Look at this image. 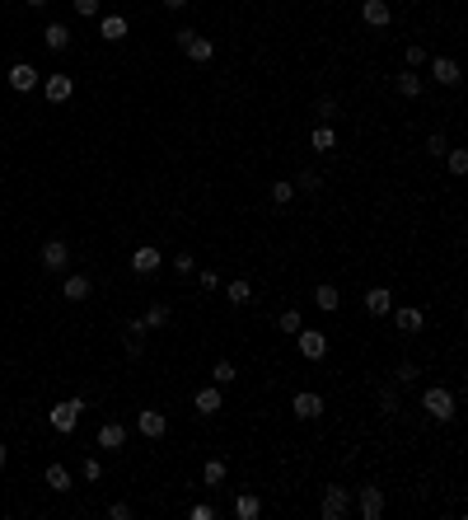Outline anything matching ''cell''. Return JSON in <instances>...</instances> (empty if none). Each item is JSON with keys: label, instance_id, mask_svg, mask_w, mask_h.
Wrapping results in <instances>:
<instances>
[{"label": "cell", "instance_id": "33", "mask_svg": "<svg viewBox=\"0 0 468 520\" xmlns=\"http://www.w3.org/2000/svg\"><path fill=\"white\" fill-rule=\"evenodd\" d=\"M122 351L132 356V361L145 351V333H141V328H127V342H122Z\"/></svg>", "mask_w": 468, "mask_h": 520}, {"label": "cell", "instance_id": "39", "mask_svg": "<svg viewBox=\"0 0 468 520\" xmlns=\"http://www.w3.org/2000/svg\"><path fill=\"white\" fill-rule=\"evenodd\" d=\"M136 511H132V502H112L108 506V520H132Z\"/></svg>", "mask_w": 468, "mask_h": 520}, {"label": "cell", "instance_id": "44", "mask_svg": "<svg viewBox=\"0 0 468 520\" xmlns=\"http://www.w3.org/2000/svg\"><path fill=\"white\" fill-rule=\"evenodd\" d=\"M403 61H408V66H426V52H422V47H408V52H403Z\"/></svg>", "mask_w": 468, "mask_h": 520}, {"label": "cell", "instance_id": "30", "mask_svg": "<svg viewBox=\"0 0 468 520\" xmlns=\"http://www.w3.org/2000/svg\"><path fill=\"white\" fill-rule=\"evenodd\" d=\"M295 193H300V188H295L290 179H277V183H272V202H277V206H290V202H295Z\"/></svg>", "mask_w": 468, "mask_h": 520}, {"label": "cell", "instance_id": "23", "mask_svg": "<svg viewBox=\"0 0 468 520\" xmlns=\"http://www.w3.org/2000/svg\"><path fill=\"white\" fill-rule=\"evenodd\" d=\"M183 52H188V57L197 61V66H206V61H216V43H211V38H201V33L192 38V43L183 47Z\"/></svg>", "mask_w": 468, "mask_h": 520}, {"label": "cell", "instance_id": "32", "mask_svg": "<svg viewBox=\"0 0 468 520\" xmlns=\"http://www.w3.org/2000/svg\"><path fill=\"white\" fill-rule=\"evenodd\" d=\"M234 380H239V371H234V361H216V371H211V385H234Z\"/></svg>", "mask_w": 468, "mask_h": 520}, {"label": "cell", "instance_id": "13", "mask_svg": "<svg viewBox=\"0 0 468 520\" xmlns=\"http://www.w3.org/2000/svg\"><path fill=\"white\" fill-rule=\"evenodd\" d=\"M192 408H197L201 418H216V413L225 408V398H220V385H206V389H197V394H192Z\"/></svg>", "mask_w": 468, "mask_h": 520}, {"label": "cell", "instance_id": "47", "mask_svg": "<svg viewBox=\"0 0 468 520\" xmlns=\"http://www.w3.org/2000/svg\"><path fill=\"white\" fill-rule=\"evenodd\" d=\"M5 460H10V445L0 441V469H5Z\"/></svg>", "mask_w": 468, "mask_h": 520}, {"label": "cell", "instance_id": "10", "mask_svg": "<svg viewBox=\"0 0 468 520\" xmlns=\"http://www.w3.org/2000/svg\"><path fill=\"white\" fill-rule=\"evenodd\" d=\"M5 80H10V90H19V94H28V90H38V85H43V75H38L28 61H14Z\"/></svg>", "mask_w": 468, "mask_h": 520}, {"label": "cell", "instance_id": "16", "mask_svg": "<svg viewBox=\"0 0 468 520\" xmlns=\"http://www.w3.org/2000/svg\"><path fill=\"white\" fill-rule=\"evenodd\" d=\"M127 445V427L122 422H103L99 427V450H122Z\"/></svg>", "mask_w": 468, "mask_h": 520}, {"label": "cell", "instance_id": "1", "mask_svg": "<svg viewBox=\"0 0 468 520\" xmlns=\"http://www.w3.org/2000/svg\"><path fill=\"white\" fill-rule=\"evenodd\" d=\"M422 408H426V413H431L435 422H454V413H459L454 394H450L445 385H431V389H426V394H422Z\"/></svg>", "mask_w": 468, "mask_h": 520}, {"label": "cell", "instance_id": "21", "mask_svg": "<svg viewBox=\"0 0 468 520\" xmlns=\"http://www.w3.org/2000/svg\"><path fill=\"white\" fill-rule=\"evenodd\" d=\"M127 28H132V23H127L122 14H103V19H99V33L108 38V43H122V38H127Z\"/></svg>", "mask_w": 468, "mask_h": 520}, {"label": "cell", "instance_id": "9", "mask_svg": "<svg viewBox=\"0 0 468 520\" xmlns=\"http://www.w3.org/2000/svg\"><path fill=\"white\" fill-rule=\"evenodd\" d=\"M136 431H141L145 441H159V436H164V431H169V418H164V413H159V408H145L141 418H136Z\"/></svg>", "mask_w": 468, "mask_h": 520}, {"label": "cell", "instance_id": "18", "mask_svg": "<svg viewBox=\"0 0 468 520\" xmlns=\"http://www.w3.org/2000/svg\"><path fill=\"white\" fill-rule=\"evenodd\" d=\"M389 314H393V324H398V333H417V328L426 324L417 305H398V309H389Z\"/></svg>", "mask_w": 468, "mask_h": 520}, {"label": "cell", "instance_id": "6", "mask_svg": "<svg viewBox=\"0 0 468 520\" xmlns=\"http://www.w3.org/2000/svg\"><path fill=\"white\" fill-rule=\"evenodd\" d=\"M290 413L300 422H314V418H324V394H314V389H304V394L290 398Z\"/></svg>", "mask_w": 468, "mask_h": 520}, {"label": "cell", "instance_id": "40", "mask_svg": "<svg viewBox=\"0 0 468 520\" xmlns=\"http://www.w3.org/2000/svg\"><path fill=\"white\" fill-rule=\"evenodd\" d=\"M174 272H179V277H188V272H197V258H192V253H179V258H174Z\"/></svg>", "mask_w": 468, "mask_h": 520}, {"label": "cell", "instance_id": "38", "mask_svg": "<svg viewBox=\"0 0 468 520\" xmlns=\"http://www.w3.org/2000/svg\"><path fill=\"white\" fill-rule=\"evenodd\" d=\"M314 113L324 117V122H333V117H337V99H319V103H314Z\"/></svg>", "mask_w": 468, "mask_h": 520}, {"label": "cell", "instance_id": "42", "mask_svg": "<svg viewBox=\"0 0 468 520\" xmlns=\"http://www.w3.org/2000/svg\"><path fill=\"white\" fill-rule=\"evenodd\" d=\"M426 150H431V155H435V159H440V155H445V150H450V141H445V136H440V132H435V136H431V141H426Z\"/></svg>", "mask_w": 468, "mask_h": 520}, {"label": "cell", "instance_id": "2", "mask_svg": "<svg viewBox=\"0 0 468 520\" xmlns=\"http://www.w3.org/2000/svg\"><path fill=\"white\" fill-rule=\"evenodd\" d=\"M80 413H85V398H66V403H56L52 413H47V422H52V431H75L80 427Z\"/></svg>", "mask_w": 468, "mask_h": 520}, {"label": "cell", "instance_id": "8", "mask_svg": "<svg viewBox=\"0 0 468 520\" xmlns=\"http://www.w3.org/2000/svg\"><path fill=\"white\" fill-rule=\"evenodd\" d=\"M356 511H361V516H366V520H379V516H384V487H361V492H356Z\"/></svg>", "mask_w": 468, "mask_h": 520}, {"label": "cell", "instance_id": "29", "mask_svg": "<svg viewBox=\"0 0 468 520\" xmlns=\"http://www.w3.org/2000/svg\"><path fill=\"white\" fill-rule=\"evenodd\" d=\"M277 328H281V333H286V338H295V333H300V328H304V314H300V309H281Z\"/></svg>", "mask_w": 468, "mask_h": 520}, {"label": "cell", "instance_id": "22", "mask_svg": "<svg viewBox=\"0 0 468 520\" xmlns=\"http://www.w3.org/2000/svg\"><path fill=\"white\" fill-rule=\"evenodd\" d=\"M225 478H230V464H225L220 455H216V460H206V464H201V483H206V487H220Z\"/></svg>", "mask_w": 468, "mask_h": 520}, {"label": "cell", "instance_id": "27", "mask_svg": "<svg viewBox=\"0 0 468 520\" xmlns=\"http://www.w3.org/2000/svg\"><path fill=\"white\" fill-rule=\"evenodd\" d=\"M398 94H403V99H422V75H417L413 66L398 75Z\"/></svg>", "mask_w": 468, "mask_h": 520}, {"label": "cell", "instance_id": "7", "mask_svg": "<svg viewBox=\"0 0 468 520\" xmlns=\"http://www.w3.org/2000/svg\"><path fill=\"white\" fill-rule=\"evenodd\" d=\"M43 94H47V103H66L70 94H75V80H70L66 70H56V75H43Z\"/></svg>", "mask_w": 468, "mask_h": 520}, {"label": "cell", "instance_id": "31", "mask_svg": "<svg viewBox=\"0 0 468 520\" xmlns=\"http://www.w3.org/2000/svg\"><path fill=\"white\" fill-rule=\"evenodd\" d=\"M141 324H145V328H164V324H169V305H164V300H155V305L145 309Z\"/></svg>", "mask_w": 468, "mask_h": 520}, {"label": "cell", "instance_id": "46", "mask_svg": "<svg viewBox=\"0 0 468 520\" xmlns=\"http://www.w3.org/2000/svg\"><path fill=\"white\" fill-rule=\"evenodd\" d=\"M159 5H164V10H183V5H188V0H159Z\"/></svg>", "mask_w": 468, "mask_h": 520}, {"label": "cell", "instance_id": "15", "mask_svg": "<svg viewBox=\"0 0 468 520\" xmlns=\"http://www.w3.org/2000/svg\"><path fill=\"white\" fill-rule=\"evenodd\" d=\"M361 19H366L370 28H389V19H393L389 0H366V5H361Z\"/></svg>", "mask_w": 468, "mask_h": 520}, {"label": "cell", "instance_id": "35", "mask_svg": "<svg viewBox=\"0 0 468 520\" xmlns=\"http://www.w3.org/2000/svg\"><path fill=\"white\" fill-rule=\"evenodd\" d=\"M417 375H422V371H417V361H398V366H393V385H413Z\"/></svg>", "mask_w": 468, "mask_h": 520}, {"label": "cell", "instance_id": "48", "mask_svg": "<svg viewBox=\"0 0 468 520\" xmlns=\"http://www.w3.org/2000/svg\"><path fill=\"white\" fill-rule=\"evenodd\" d=\"M43 5H47V0H28V10H43Z\"/></svg>", "mask_w": 468, "mask_h": 520}, {"label": "cell", "instance_id": "12", "mask_svg": "<svg viewBox=\"0 0 468 520\" xmlns=\"http://www.w3.org/2000/svg\"><path fill=\"white\" fill-rule=\"evenodd\" d=\"M431 80H435V85H445V90H454L459 80H464V70H459L454 57H435L431 61Z\"/></svg>", "mask_w": 468, "mask_h": 520}, {"label": "cell", "instance_id": "4", "mask_svg": "<svg viewBox=\"0 0 468 520\" xmlns=\"http://www.w3.org/2000/svg\"><path fill=\"white\" fill-rule=\"evenodd\" d=\"M295 342H300L304 361H324V356H328V333H319V328H300Z\"/></svg>", "mask_w": 468, "mask_h": 520}, {"label": "cell", "instance_id": "25", "mask_svg": "<svg viewBox=\"0 0 468 520\" xmlns=\"http://www.w3.org/2000/svg\"><path fill=\"white\" fill-rule=\"evenodd\" d=\"M234 516L239 520H257L262 516V502H257L253 492H239V497H234Z\"/></svg>", "mask_w": 468, "mask_h": 520}, {"label": "cell", "instance_id": "43", "mask_svg": "<svg viewBox=\"0 0 468 520\" xmlns=\"http://www.w3.org/2000/svg\"><path fill=\"white\" fill-rule=\"evenodd\" d=\"M379 408H384V413H398V394H393V389H379Z\"/></svg>", "mask_w": 468, "mask_h": 520}, {"label": "cell", "instance_id": "20", "mask_svg": "<svg viewBox=\"0 0 468 520\" xmlns=\"http://www.w3.org/2000/svg\"><path fill=\"white\" fill-rule=\"evenodd\" d=\"M309 146L319 150V155H328V150H337V132H333V122H319L309 132Z\"/></svg>", "mask_w": 468, "mask_h": 520}, {"label": "cell", "instance_id": "37", "mask_svg": "<svg viewBox=\"0 0 468 520\" xmlns=\"http://www.w3.org/2000/svg\"><path fill=\"white\" fill-rule=\"evenodd\" d=\"M197 286H201V291H216V286H220V272H216V267H201L197 272Z\"/></svg>", "mask_w": 468, "mask_h": 520}, {"label": "cell", "instance_id": "11", "mask_svg": "<svg viewBox=\"0 0 468 520\" xmlns=\"http://www.w3.org/2000/svg\"><path fill=\"white\" fill-rule=\"evenodd\" d=\"M66 262H70V244L66 239H47L43 244V267L47 272H66Z\"/></svg>", "mask_w": 468, "mask_h": 520}, {"label": "cell", "instance_id": "5", "mask_svg": "<svg viewBox=\"0 0 468 520\" xmlns=\"http://www.w3.org/2000/svg\"><path fill=\"white\" fill-rule=\"evenodd\" d=\"M159 267H164V253H159L155 244H141V249L132 253V272L136 277H155Z\"/></svg>", "mask_w": 468, "mask_h": 520}, {"label": "cell", "instance_id": "36", "mask_svg": "<svg viewBox=\"0 0 468 520\" xmlns=\"http://www.w3.org/2000/svg\"><path fill=\"white\" fill-rule=\"evenodd\" d=\"M80 478H85V483H99V478H103V464H99V460H94V455H90V460L80 464Z\"/></svg>", "mask_w": 468, "mask_h": 520}, {"label": "cell", "instance_id": "14", "mask_svg": "<svg viewBox=\"0 0 468 520\" xmlns=\"http://www.w3.org/2000/svg\"><path fill=\"white\" fill-rule=\"evenodd\" d=\"M90 291H94V282H90V277H80V272H70L66 282H61V300H70V305L90 300Z\"/></svg>", "mask_w": 468, "mask_h": 520}, {"label": "cell", "instance_id": "24", "mask_svg": "<svg viewBox=\"0 0 468 520\" xmlns=\"http://www.w3.org/2000/svg\"><path fill=\"white\" fill-rule=\"evenodd\" d=\"M225 300H230V305H248V300H253V282H248V277H234V282L225 286Z\"/></svg>", "mask_w": 468, "mask_h": 520}, {"label": "cell", "instance_id": "45", "mask_svg": "<svg viewBox=\"0 0 468 520\" xmlns=\"http://www.w3.org/2000/svg\"><path fill=\"white\" fill-rule=\"evenodd\" d=\"M211 516H216L211 502H197V506H192V520H211Z\"/></svg>", "mask_w": 468, "mask_h": 520}, {"label": "cell", "instance_id": "19", "mask_svg": "<svg viewBox=\"0 0 468 520\" xmlns=\"http://www.w3.org/2000/svg\"><path fill=\"white\" fill-rule=\"evenodd\" d=\"M43 47H47V52H66V47H70V28H66V23H47V28H43Z\"/></svg>", "mask_w": 468, "mask_h": 520}, {"label": "cell", "instance_id": "34", "mask_svg": "<svg viewBox=\"0 0 468 520\" xmlns=\"http://www.w3.org/2000/svg\"><path fill=\"white\" fill-rule=\"evenodd\" d=\"M445 159H450V174H468V150L464 146H450Z\"/></svg>", "mask_w": 468, "mask_h": 520}, {"label": "cell", "instance_id": "28", "mask_svg": "<svg viewBox=\"0 0 468 520\" xmlns=\"http://www.w3.org/2000/svg\"><path fill=\"white\" fill-rule=\"evenodd\" d=\"M47 487H52V492H66V487H70V469H66V464H47Z\"/></svg>", "mask_w": 468, "mask_h": 520}, {"label": "cell", "instance_id": "26", "mask_svg": "<svg viewBox=\"0 0 468 520\" xmlns=\"http://www.w3.org/2000/svg\"><path fill=\"white\" fill-rule=\"evenodd\" d=\"M314 305H319V309H328V314H333V309L342 305V295H337V286H333V282L314 286Z\"/></svg>", "mask_w": 468, "mask_h": 520}, {"label": "cell", "instance_id": "17", "mask_svg": "<svg viewBox=\"0 0 468 520\" xmlns=\"http://www.w3.org/2000/svg\"><path fill=\"white\" fill-rule=\"evenodd\" d=\"M366 309H370V314H389V309H393V291H389V286H370V291H366Z\"/></svg>", "mask_w": 468, "mask_h": 520}, {"label": "cell", "instance_id": "3", "mask_svg": "<svg viewBox=\"0 0 468 520\" xmlns=\"http://www.w3.org/2000/svg\"><path fill=\"white\" fill-rule=\"evenodd\" d=\"M319 511H324L328 520H342L346 511H351V492H346V487H337V483H328V487H324V502H319Z\"/></svg>", "mask_w": 468, "mask_h": 520}, {"label": "cell", "instance_id": "41", "mask_svg": "<svg viewBox=\"0 0 468 520\" xmlns=\"http://www.w3.org/2000/svg\"><path fill=\"white\" fill-rule=\"evenodd\" d=\"M75 14H85V19H99V0H75Z\"/></svg>", "mask_w": 468, "mask_h": 520}]
</instances>
